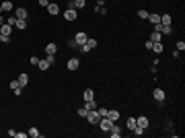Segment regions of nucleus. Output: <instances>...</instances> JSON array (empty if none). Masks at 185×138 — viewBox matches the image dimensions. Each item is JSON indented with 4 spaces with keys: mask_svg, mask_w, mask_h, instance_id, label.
Instances as JSON below:
<instances>
[{
    "mask_svg": "<svg viewBox=\"0 0 185 138\" xmlns=\"http://www.w3.org/2000/svg\"><path fill=\"white\" fill-rule=\"evenodd\" d=\"M152 97L160 103V101H164V91L163 89H154V91H152Z\"/></svg>",
    "mask_w": 185,
    "mask_h": 138,
    "instance_id": "nucleus-10",
    "label": "nucleus"
},
{
    "mask_svg": "<svg viewBox=\"0 0 185 138\" xmlns=\"http://www.w3.org/2000/svg\"><path fill=\"white\" fill-rule=\"evenodd\" d=\"M14 27L17 29H25L27 27V21H25V19H17V25H14Z\"/></svg>",
    "mask_w": 185,
    "mask_h": 138,
    "instance_id": "nucleus-27",
    "label": "nucleus"
},
{
    "mask_svg": "<svg viewBox=\"0 0 185 138\" xmlns=\"http://www.w3.org/2000/svg\"><path fill=\"white\" fill-rule=\"evenodd\" d=\"M64 19H66V21H74L76 19V8H66V10H64Z\"/></svg>",
    "mask_w": 185,
    "mask_h": 138,
    "instance_id": "nucleus-8",
    "label": "nucleus"
},
{
    "mask_svg": "<svg viewBox=\"0 0 185 138\" xmlns=\"http://www.w3.org/2000/svg\"><path fill=\"white\" fill-rule=\"evenodd\" d=\"M27 134H29V136H31V138H39V136H41V132L37 130V128H31V130H29Z\"/></svg>",
    "mask_w": 185,
    "mask_h": 138,
    "instance_id": "nucleus-25",
    "label": "nucleus"
},
{
    "mask_svg": "<svg viewBox=\"0 0 185 138\" xmlns=\"http://www.w3.org/2000/svg\"><path fill=\"white\" fill-rule=\"evenodd\" d=\"M87 113H89V109H84V107H80V109H78V116L84 117V120H87Z\"/></svg>",
    "mask_w": 185,
    "mask_h": 138,
    "instance_id": "nucleus-33",
    "label": "nucleus"
},
{
    "mask_svg": "<svg viewBox=\"0 0 185 138\" xmlns=\"http://www.w3.org/2000/svg\"><path fill=\"white\" fill-rule=\"evenodd\" d=\"M0 33H2V35H8V37H10V33H13V27H10V25H6V23H4V25H2V27H0Z\"/></svg>",
    "mask_w": 185,
    "mask_h": 138,
    "instance_id": "nucleus-18",
    "label": "nucleus"
},
{
    "mask_svg": "<svg viewBox=\"0 0 185 138\" xmlns=\"http://www.w3.org/2000/svg\"><path fill=\"white\" fill-rule=\"evenodd\" d=\"M29 62H31V66H37V64H39V58H37V56H31Z\"/></svg>",
    "mask_w": 185,
    "mask_h": 138,
    "instance_id": "nucleus-35",
    "label": "nucleus"
},
{
    "mask_svg": "<svg viewBox=\"0 0 185 138\" xmlns=\"http://www.w3.org/2000/svg\"><path fill=\"white\" fill-rule=\"evenodd\" d=\"M160 23H163V25H171L173 17H171V14H160Z\"/></svg>",
    "mask_w": 185,
    "mask_h": 138,
    "instance_id": "nucleus-20",
    "label": "nucleus"
},
{
    "mask_svg": "<svg viewBox=\"0 0 185 138\" xmlns=\"http://www.w3.org/2000/svg\"><path fill=\"white\" fill-rule=\"evenodd\" d=\"M4 23H6V17H0V27H2Z\"/></svg>",
    "mask_w": 185,
    "mask_h": 138,
    "instance_id": "nucleus-45",
    "label": "nucleus"
},
{
    "mask_svg": "<svg viewBox=\"0 0 185 138\" xmlns=\"http://www.w3.org/2000/svg\"><path fill=\"white\" fill-rule=\"evenodd\" d=\"M84 6H87V0H70L68 2V8H76V10L84 8Z\"/></svg>",
    "mask_w": 185,
    "mask_h": 138,
    "instance_id": "nucleus-5",
    "label": "nucleus"
},
{
    "mask_svg": "<svg viewBox=\"0 0 185 138\" xmlns=\"http://www.w3.org/2000/svg\"><path fill=\"white\" fill-rule=\"evenodd\" d=\"M39 4H41V6H48V4H49V0H39Z\"/></svg>",
    "mask_w": 185,
    "mask_h": 138,
    "instance_id": "nucleus-43",
    "label": "nucleus"
},
{
    "mask_svg": "<svg viewBox=\"0 0 185 138\" xmlns=\"http://www.w3.org/2000/svg\"><path fill=\"white\" fill-rule=\"evenodd\" d=\"M97 111H99V116H101V117L107 116V107H97Z\"/></svg>",
    "mask_w": 185,
    "mask_h": 138,
    "instance_id": "nucleus-32",
    "label": "nucleus"
},
{
    "mask_svg": "<svg viewBox=\"0 0 185 138\" xmlns=\"http://www.w3.org/2000/svg\"><path fill=\"white\" fill-rule=\"evenodd\" d=\"M45 8H48L49 14H60V4H56V2H49Z\"/></svg>",
    "mask_w": 185,
    "mask_h": 138,
    "instance_id": "nucleus-9",
    "label": "nucleus"
},
{
    "mask_svg": "<svg viewBox=\"0 0 185 138\" xmlns=\"http://www.w3.org/2000/svg\"><path fill=\"white\" fill-rule=\"evenodd\" d=\"M105 117H109L111 122H117V120H119V111L117 109H107V116Z\"/></svg>",
    "mask_w": 185,
    "mask_h": 138,
    "instance_id": "nucleus-12",
    "label": "nucleus"
},
{
    "mask_svg": "<svg viewBox=\"0 0 185 138\" xmlns=\"http://www.w3.org/2000/svg\"><path fill=\"white\" fill-rule=\"evenodd\" d=\"M175 45H177V49H181V52H183V49H185V41H181V39H179V41L175 43Z\"/></svg>",
    "mask_w": 185,
    "mask_h": 138,
    "instance_id": "nucleus-37",
    "label": "nucleus"
},
{
    "mask_svg": "<svg viewBox=\"0 0 185 138\" xmlns=\"http://www.w3.org/2000/svg\"><path fill=\"white\" fill-rule=\"evenodd\" d=\"M0 8H2V13H10L13 10V2L10 0H4V2H0Z\"/></svg>",
    "mask_w": 185,
    "mask_h": 138,
    "instance_id": "nucleus-13",
    "label": "nucleus"
},
{
    "mask_svg": "<svg viewBox=\"0 0 185 138\" xmlns=\"http://www.w3.org/2000/svg\"><path fill=\"white\" fill-rule=\"evenodd\" d=\"M97 6H105V0H97Z\"/></svg>",
    "mask_w": 185,
    "mask_h": 138,
    "instance_id": "nucleus-44",
    "label": "nucleus"
},
{
    "mask_svg": "<svg viewBox=\"0 0 185 138\" xmlns=\"http://www.w3.org/2000/svg\"><path fill=\"white\" fill-rule=\"evenodd\" d=\"M19 87H21V85H19V81H13V83H10V89H19Z\"/></svg>",
    "mask_w": 185,
    "mask_h": 138,
    "instance_id": "nucleus-38",
    "label": "nucleus"
},
{
    "mask_svg": "<svg viewBox=\"0 0 185 138\" xmlns=\"http://www.w3.org/2000/svg\"><path fill=\"white\" fill-rule=\"evenodd\" d=\"M148 21H150L152 25H156V23H160V14H156V13H148Z\"/></svg>",
    "mask_w": 185,
    "mask_h": 138,
    "instance_id": "nucleus-15",
    "label": "nucleus"
},
{
    "mask_svg": "<svg viewBox=\"0 0 185 138\" xmlns=\"http://www.w3.org/2000/svg\"><path fill=\"white\" fill-rule=\"evenodd\" d=\"M138 19H144V21H146V19H148V10H138Z\"/></svg>",
    "mask_w": 185,
    "mask_h": 138,
    "instance_id": "nucleus-29",
    "label": "nucleus"
},
{
    "mask_svg": "<svg viewBox=\"0 0 185 138\" xmlns=\"http://www.w3.org/2000/svg\"><path fill=\"white\" fill-rule=\"evenodd\" d=\"M82 97H84V101H91V99H95V93H93V89H87L82 93Z\"/></svg>",
    "mask_w": 185,
    "mask_h": 138,
    "instance_id": "nucleus-23",
    "label": "nucleus"
},
{
    "mask_svg": "<svg viewBox=\"0 0 185 138\" xmlns=\"http://www.w3.org/2000/svg\"><path fill=\"white\" fill-rule=\"evenodd\" d=\"M37 66H39V70H49V66H52V64L48 62V58H43V60H39V64H37Z\"/></svg>",
    "mask_w": 185,
    "mask_h": 138,
    "instance_id": "nucleus-19",
    "label": "nucleus"
},
{
    "mask_svg": "<svg viewBox=\"0 0 185 138\" xmlns=\"http://www.w3.org/2000/svg\"><path fill=\"white\" fill-rule=\"evenodd\" d=\"M132 132H134L136 136H142V134H144V132H146V130H144V128H140V126H136V128H134V130H132Z\"/></svg>",
    "mask_w": 185,
    "mask_h": 138,
    "instance_id": "nucleus-30",
    "label": "nucleus"
},
{
    "mask_svg": "<svg viewBox=\"0 0 185 138\" xmlns=\"http://www.w3.org/2000/svg\"><path fill=\"white\" fill-rule=\"evenodd\" d=\"M14 17H17V19H25V21H27L29 19V13H27V8H17V14H14Z\"/></svg>",
    "mask_w": 185,
    "mask_h": 138,
    "instance_id": "nucleus-11",
    "label": "nucleus"
},
{
    "mask_svg": "<svg viewBox=\"0 0 185 138\" xmlns=\"http://www.w3.org/2000/svg\"><path fill=\"white\" fill-rule=\"evenodd\" d=\"M148 39H150L152 43H156V41H160V39H163V35H160V33H156V31H152V33H150V37H148Z\"/></svg>",
    "mask_w": 185,
    "mask_h": 138,
    "instance_id": "nucleus-22",
    "label": "nucleus"
},
{
    "mask_svg": "<svg viewBox=\"0 0 185 138\" xmlns=\"http://www.w3.org/2000/svg\"><path fill=\"white\" fill-rule=\"evenodd\" d=\"M95 10L99 14H107V8H105V6H95Z\"/></svg>",
    "mask_w": 185,
    "mask_h": 138,
    "instance_id": "nucleus-34",
    "label": "nucleus"
},
{
    "mask_svg": "<svg viewBox=\"0 0 185 138\" xmlns=\"http://www.w3.org/2000/svg\"><path fill=\"white\" fill-rule=\"evenodd\" d=\"M109 134H111V136H113V138H119V136H121V128H119V126H115V124H113V128H111V130H109Z\"/></svg>",
    "mask_w": 185,
    "mask_h": 138,
    "instance_id": "nucleus-16",
    "label": "nucleus"
},
{
    "mask_svg": "<svg viewBox=\"0 0 185 138\" xmlns=\"http://www.w3.org/2000/svg\"><path fill=\"white\" fill-rule=\"evenodd\" d=\"M13 93H14V95H17V97H19V95H21V93H23V87H19V89H14V91H13Z\"/></svg>",
    "mask_w": 185,
    "mask_h": 138,
    "instance_id": "nucleus-42",
    "label": "nucleus"
},
{
    "mask_svg": "<svg viewBox=\"0 0 185 138\" xmlns=\"http://www.w3.org/2000/svg\"><path fill=\"white\" fill-rule=\"evenodd\" d=\"M68 45H70L72 49H78V45H76V41H74V39H70V41H68Z\"/></svg>",
    "mask_w": 185,
    "mask_h": 138,
    "instance_id": "nucleus-39",
    "label": "nucleus"
},
{
    "mask_svg": "<svg viewBox=\"0 0 185 138\" xmlns=\"http://www.w3.org/2000/svg\"><path fill=\"white\" fill-rule=\"evenodd\" d=\"M95 48H97V39H87V43H82L78 49H80V52H84V54H89L91 49H95Z\"/></svg>",
    "mask_w": 185,
    "mask_h": 138,
    "instance_id": "nucleus-2",
    "label": "nucleus"
},
{
    "mask_svg": "<svg viewBox=\"0 0 185 138\" xmlns=\"http://www.w3.org/2000/svg\"><path fill=\"white\" fill-rule=\"evenodd\" d=\"M17 81H19V85L25 89V87L29 85V74H25V72H23V74H19V78H17Z\"/></svg>",
    "mask_w": 185,
    "mask_h": 138,
    "instance_id": "nucleus-14",
    "label": "nucleus"
},
{
    "mask_svg": "<svg viewBox=\"0 0 185 138\" xmlns=\"http://www.w3.org/2000/svg\"><path fill=\"white\" fill-rule=\"evenodd\" d=\"M84 109H97V103H95V99H91V101H84V105H82Z\"/></svg>",
    "mask_w": 185,
    "mask_h": 138,
    "instance_id": "nucleus-21",
    "label": "nucleus"
},
{
    "mask_svg": "<svg viewBox=\"0 0 185 138\" xmlns=\"http://www.w3.org/2000/svg\"><path fill=\"white\" fill-rule=\"evenodd\" d=\"M87 39H89V35L82 33V31H78V33L74 35V41H76V45H78V48H80L82 43H87Z\"/></svg>",
    "mask_w": 185,
    "mask_h": 138,
    "instance_id": "nucleus-4",
    "label": "nucleus"
},
{
    "mask_svg": "<svg viewBox=\"0 0 185 138\" xmlns=\"http://www.w3.org/2000/svg\"><path fill=\"white\" fill-rule=\"evenodd\" d=\"M27 136H29L27 132H17V138H27Z\"/></svg>",
    "mask_w": 185,
    "mask_h": 138,
    "instance_id": "nucleus-40",
    "label": "nucleus"
},
{
    "mask_svg": "<svg viewBox=\"0 0 185 138\" xmlns=\"http://www.w3.org/2000/svg\"><path fill=\"white\" fill-rule=\"evenodd\" d=\"M87 120H89V124L97 126V124H99V120H101V116H99V111H97V109H91L89 113H87Z\"/></svg>",
    "mask_w": 185,
    "mask_h": 138,
    "instance_id": "nucleus-3",
    "label": "nucleus"
},
{
    "mask_svg": "<svg viewBox=\"0 0 185 138\" xmlns=\"http://www.w3.org/2000/svg\"><path fill=\"white\" fill-rule=\"evenodd\" d=\"M160 33L171 35V33H173V25H163V31H160Z\"/></svg>",
    "mask_w": 185,
    "mask_h": 138,
    "instance_id": "nucleus-28",
    "label": "nucleus"
},
{
    "mask_svg": "<svg viewBox=\"0 0 185 138\" xmlns=\"http://www.w3.org/2000/svg\"><path fill=\"white\" fill-rule=\"evenodd\" d=\"M56 52H58V45H56V43H48V45H45V54L56 56Z\"/></svg>",
    "mask_w": 185,
    "mask_h": 138,
    "instance_id": "nucleus-17",
    "label": "nucleus"
},
{
    "mask_svg": "<svg viewBox=\"0 0 185 138\" xmlns=\"http://www.w3.org/2000/svg\"><path fill=\"white\" fill-rule=\"evenodd\" d=\"M10 41V37H8V35H2L0 33V43H8Z\"/></svg>",
    "mask_w": 185,
    "mask_h": 138,
    "instance_id": "nucleus-36",
    "label": "nucleus"
},
{
    "mask_svg": "<svg viewBox=\"0 0 185 138\" xmlns=\"http://www.w3.org/2000/svg\"><path fill=\"white\" fill-rule=\"evenodd\" d=\"M113 124H115V122H111L109 117H101V120H99V124H97V126H99V128H101L103 132H109L111 128H113Z\"/></svg>",
    "mask_w": 185,
    "mask_h": 138,
    "instance_id": "nucleus-1",
    "label": "nucleus"
},
{
    "mask_svg": "<svg viewBox=\"0 0 185 138\" xmlns=\"http://www.w3.org/2000/svg\"><path fill=\"white\" fill-rule=\"evenodd\" d=\"M164 49V45L160 41H156V43H152V52H154V54H160V52H163Z\"/></svg>",
    "mask_w": 185,
    "mask_h": 138,
    "instance_id": "nucleus-24",
    "label": "nucleus"
},
{
    "mask_svg": "<svg viewBox=\"0 0 185 138\" xmlns=\"http://www.w3.org/2000/svg\"><path fill=\"white\" fill-rule=\"evenodd\" d=\"M6 25L14 27V25H17V17H8V19H6Z\"/></svg>",
    "mask_w": 185,
    "mask_h": 138,
    "instance_id": "nucleus-31",
    "label": "nucleus"
},
{
    "mask_svg": "<svg viewBox=\"0 0 185 138\" xmlns=\"http://www.w3.org/2000/svg\"><path fill=\"white\" fill-rule=\"evenodd\" d=\"M128 128H130V130H134V128H136V116L128 117Z\"/></svg>",
    "mask_w": 185,
    "mask_h": 138,
    "instance_id": "nucleus-26",
    "label": "nucleus"
},
{
    "mask_svg": "<svg viewBox=\"0 0 185 138\" xmlns=\"http://www.w3.org/2000/svg\"><path fill=\"white\" fill-rule=\"evenodd\" d=\"M148 124H150V122H148V117L146 116H138L136 117V126H140V128H144V130L148 128Z\"/></svg>",
    "mask_w": 185,
    "mask_h": 138,
    "instance_id": "nucleus-7",
    "label": "nucleus"
},
{
    "mask_svg": "<svg viewBox=\"0 0 185 138\" xmlns=\"http://www.w3.org/2000/svg\"><path fill=\"white\" fill-rule=\"evenodd\" d=\"M78 66H80L78 58H70L68 62H66V68H68V70H72V72H74V70H78Z\"/></svg>",
    "mask_w": 185,
    "mask_h": 138,
    "instance_id": "nucleus-6",
    "label": "nucleus"
},
{
    "mask_svg": "<svg viewBox=\"0 0 185 138\" xmlns=\"http://www.w3.org/2000/svg\"><path fill=\"white\" fill-rule=\"evenodd\" d=\"M48 62H49V64H54V62H56V56H52V54H48Z\"/></svg>",
    "mask_w": 185,
    "mask_h": 138,
    "instance_id": "nucleus-41",
    "label": "nucleus"
}]
</instances>
